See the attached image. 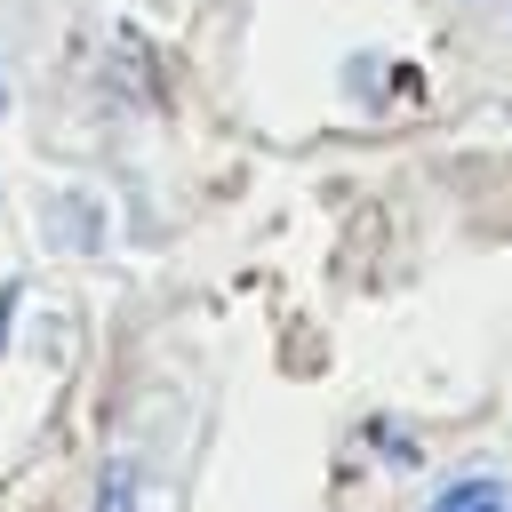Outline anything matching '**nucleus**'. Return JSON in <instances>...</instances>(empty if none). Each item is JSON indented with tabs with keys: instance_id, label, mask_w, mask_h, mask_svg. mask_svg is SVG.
<instances>
[{
	"instance_id": "1",
	"label": "nucleus",
	"mask_w": 512,
	"mask_h": 512,
	"mask_svg": "<svg viewBox=\"0 0 512 512\" xmlns=\"http://www.w3.org/2000/svg\"><path fill=\"white\" fill-rule=\"evenodd\" d=\"M424 512H512V480H496V472H464V480H448Z\"/></svg>"
},
{
	"instance_id": "2",
	"label": "nucleus",
	"mask_w": 512,
	"mask_h": 512,
	"mask_svg": "<svg viewBox=\"0 0 512 512\" xmlns=\"http://www.w3.org/2000/svg\"><path fill=\"white\" fill-rule=\"evenodd\" d=\"M96 512H136V472H128V464H112V472H104V488H96Z\"/></svg>"
},
{
	"instance_id": "3",
	"label": "nucleus",
	"mask_w": 512,
	"mask_h": 512,
	"mask_svg": "<svg viewBox=\"0 0 512 512\" xmlns=\"http://www.w3.org/2000/svg\"><path fill=\"white\" fill-rule=\"evenodd\" d=\"M8 312H16V288H0V344H8Z\"/></svg>"
},
{
	"instance_id": "4",
	"label": "nucleus",
	"mask_w": 512,
	"mask_h": 512,
	"mask_svg": "<svg viewBox=\"0 0 512 512\" xmlns=\"http://www.w3.org/2000/svg\"><path fill=\"white\" fill-rule=\"evenodd\" d=\"M0 104H8V88H0Z\"/></svg>"
}]
</instances>
